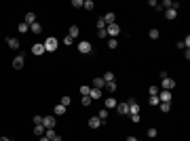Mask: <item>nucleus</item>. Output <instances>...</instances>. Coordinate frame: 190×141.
Segmentation results:
<instances>
[{"mask_svg": "<svg viewBox=\"0 0 190 141\" xmlns=\"http://www.w3.org/2000/svg\"><path fill=\"white\" fill-rule=\"evenodd\" d=\"M158 76H161V87H158L161 91H171V89H175V80H173V78H169V76H167V72H161Z\"/></svg>", "mask_w": 190, "mask_h": 141, "instance_id": "1", "label": "nucleus"}, {"mask_svg": "<svg viewBox=\"0 0 190 141\" xmlns=\"http://www.w3.org/2000/svg\"><path fill=\"white\" fill-rule=\"evenodd\" d=\"M42 47H45V53H53V51H57V47H59V40L53 38V36H49L47 40L42 42Z\"/></svg>", "mask_w": 190, "mask_h": 141, "instance_id": "2", "label": "nucleus"}, {"mask_svg": "<svg viewBox=\"0 0 190 141\" xmlns=\"http://www.w3.org/2000/svg\"><path fill=\"white\" fill-rule=\"evenodd\" d=\"M78 53H83V55L93 53V44H91L89 40H80V42H78Z\"/></svg>", "mask_w": 190, "mask_h": 141, "instance_id": "3", "label": "nucleus"}, {"mask_svg": "<svg viewBox=\"0 0 190 141\" xmlns=\"http://www.w3.org/2000/svg\"><path fill=\"white\" fill-rule=\"evenodd\" d=\"M106 32H108V38H116L120 34V28H118V23H110V25H106Z\"/></svg>", "mask_w": 190, "mask_h": 141, "instance_id": "4", "label": "nucleus"}, {"mask_svg": "<svg viewBox=\"0 0 190 141\" xmlns=\"http://www.w3.org/2000/svg\"><path fill=\"white\" fill-rule=\"evenodd\" d=\"M127 105H129V116H131V114H140V103H137L133 97L127 99Z\"/></svg>", "mask_w": 190, "mask_h": 141, "instance_id": "5", "label": "nucleus"}, {"mask_svg": "<svg viewBox=\"0 0 190 141\" xmlns=\"http://www.w3.org/2000/svg\"><path fill=\"white\" fill-rule=\"evenodd\" d=\"M55 124H57L55 116H42V126H45V129H53Z\"/></svg>", "mask_w": 190, "mask_h": 141, "instance_id": "6", "label": "nucleus"}, {"mask_svg": "<svg viewBox=\"0 0 190 141\" xmlns=\"http://www.w3.org/2000/svg\"><path fill=\"white\" fill-rule=\"evenodd\" d=\"M156 97H158L161 103H171V91H161Z\"/></svg>", "mask_w": 190, "mask_h": 141, "instance_id": "7", "label": "nucleus"}, {"mask_svg": "<svg viewBox=\"0 0 190 141\" xmlns=\"http://www.w3.org/2000/svg\"><path fill=\"white\" fill-rule=\"evenodd\" d=\"M116 105H118V101H116L114 97H106V99H103V107H106L108 112H110L112 107H116Z\"/></svg>", "mask_w": 190, "mask_h": 141, "instance_id": "8", "label": "nucleus"}, {"mask_svg": "<svg viewBox=\"0 0 190 141\" xmlns=\"http://www.w3.org/2000/svg\"><path fill=\"white\" fill-rule=\"evenodd\" d=\"M68 36L76 40V38L80 36V28H78V25H70V30H68Z\"/></svg>", "mask_w": 190, "mask_h": 141, "instance_id": "9", "label": "nucleus"}, {"mask_svg": "<svg viewBox=\"0 0 190 141\" xmlns=\"http://www.w3.org/2000/svg\"><path fill=\"white\" fill-rule=\"evenodd\" d=\"M23 63H25L23 55H17V57L13 59V67H15V70H21V67H23Z\"/></svg>", "mask_w": 190, "mask_h": 141, "instance_id": "10", "label": "nucleus"}, {"mask_svg": "<svg viewBox=\"0 0 190 141\" xmlns=\"http://www.w3.org/2000/svg\"><path fill=\"white\" fill-rule=\"evenodd\" d=\"M116 110H118V114H120V116H127V114H129V105H127V101L118 103V105H116Z\"/></svg>", "mask_w": 190, "mask_h": 141, "instance_id": "11", "label": "nucleus"}, {"mask_svg": "<svg viewBox=\"0 0 190 141\" xmlns=\"http://www.w3.org/2000/svg\"><path fill=\"white\" fill-rule=\"evenodd\" d=\"M32 53H34V55H45V47H42V42L32 44Z\"/></svg>", "mask_w": 190, "mask_h": 141, "instance_id": "12", "label": "nucleus"}, {"mask_svg": "<svg viewBox=\"0 0 190 141\" xmlns=\"http://www.w3.org/2000/svg\"><path fill=\"white\" fill-rule=\"evenodd\" d=\"M101 19L106 21V25H110V23H116V15H114V13H106Z\"/></svg>", "mask_w": 190, "mask_h": 141, "instance_id": "13", "label": "nucleus"}, {"mask_svg": "<svg viewBox=\"0 0 190 141\" xmlns=\"http://www.w3.org/2000/svg\"><path fill=\"white\" fill-rule=\"evenodd\" d=\"M103 84H106L103 78H101V76H95L93 78V87H91V89H103Z\"/></svg>", "mask_w": 190, "mask_h": 141, "instance_id": "14", "label": "nucleus"}, {"mask_svg": "<svg viewBox=\"0 0 190 141\" xmlns=\"http://www.w3.org/2000/svg\"><path fill=\"white\" fill-rule=\"evenodd\" d=\"M87 124H89L91 129H99V126H101V120H99L97 116H93V118H89V122H87Z\"/></svg>", "mask_w": 190, "mask_h": 141, "instance_id": "15", "label": "nucleus"}, {"mask_svg": "<svg viewBox=\"0 0 190 141\" xmlns=\"http://www.w3.org/2000/svg\"><path fill=\"white\" fill-rule=\"evenodd\" d=\"M53 114H55V116H63V114H66V105L57 103V105L53 107Z\"/></svg>", "mask_w": 190, "mask_h": 141, "instance_id": "16", "label": "nucleus"}, {"mask_svg": "<svg viewBox=\"0 0 190 141\" xmlns=\"http://www.w3.org/2000/svg\"><path fill=\"white\" fill-rule=\"evenodd\" d=\"M89 97H91V101H97V99H101V89H91Z\"/></svg>", "mask_w": 190, "mask_h": 141, "instance_id": "17", "label": "nucleus"}, {"mask_svg": "<svg viewBox=\"0 0 190 141\" xmlns=\"http://www.w3.org/2000/svg\"><path fill=\"white\" fill-rule=\"evenodd\" d=\"M6 44H8V48L17 51V48H19V40H17V38H6Z\"/></svg>", "mask_w": 190, "mask_h": 141, "instance_id": "18", "label": "nucleus"}, {"mask_svg": "<svg viewBox=\"0 0 190 141\" xmlns=\"http://www.w3.org/2000/svg\"><path fill=\"white\" fill-rule=\"evenodd\" d=\"M97 118H99V120H101V124H103V122L108 120V110H106V107H101V110L97 112Z\"/></svg>", "mask_w": 190, "mask_h": 141, "instance_id": "19", "label": "nucleus"}, {"mask_svg": "<svg viewBox=\"0 0 190 141\" xmlns=\"http://www.w3.org/2000/svg\"><path fill=\"white\" fill-rule=\"evenodd\" d=\"M165 17H167L169 21H173V19L178 17V11H173V8H167V11H165Z\"/></svg>", "mask_w": 190, "mask_h": 141, "instance_id": "20", "label": "nucleus"}, {"mask_svg": "<svg viewBox=\"0 0 190 141\" xmlns=\"http://www.w3.org/2000/svg\"><path fill=\"white\" fill-rule=\"evenodd\" d=\"M148 36H150V40H158V38H161V32H158L156 28H152V30L148 32Z\"/></svg>", "mask_w": 190, "mask_h": 141, "instance_id": "21", "label": "nucleus"}, {"mask_svg": "<svg viewBox=\"0 0 190 141\" xmlns=\"http://www.w3.org/2000/svg\"><path fill=\"white\" fill-rule=\"evenodd\" d=\"M25 23H28V25L36 23V15H34V13H25Z\"/></svg>", "mask_w": 190, "mask_h": 141, "instance_id": "22", "label": "nucleus"}, {"mask_svg": "<svg viewBox=\"0 0 190 141\" xmlns=\"http://www.w3.org/2000/svg\"><path fill=\"white\" fill-rule=\"evenodd\" d=\"M45 131H47V129H45L42 124H34V133H36L38 137H42V135H45Z\"/></svg>", "mask_w": 190, "mask_h": 141, "instance_id": "23", "label": "nucleus"}, {"mask_svg": "<svg viewBox=\"0 0 190 141\" xmlns=\"http://www.w3.org/2000/svg\"><path fill=\"white\" fill-rule=\"evenodd\" d=\"M30 32H34V34H40V32H42V25H40V23H32V25H30Z\"/></svg>", "mask_w": 190, "mask_h": 141, "instance_id": "24", "label": "nucleus"}, {"mask_svg": "<svg viewBox=\"0 0 190 141\" xmlns=\"http://www.w3.org/2000/svg\"><path fill=\"white\" fill-rule=\"evenodd\" d=\"M17 30H19L21 34H25V32H30V25H28V23L23 21V23H19V25H17Z\"/></svg>", "mask_w": 190, "mask_h": 141, "instance_id": "25", "label": "nucleus"}, {"mask_svg": "<svg viewBox=\"0 0 190 141\" xmlns=\"http://www.w3.org/2000/svg\"><path fill=\"white\" fill-rule=\"evenodd\" d=\"M103 82H114V74L112 72H106L103 74Z\"/></svg>", "mask_w": 190, "mask_h": 141, "instance_id": "26", "label": "nucleus"}, {"mask_svg": "<svg viewBox=\"0 0 190 141\" xmlns=\"http://www.w3.org/2000/svg\"><path fill=\"white\" fill-rule=\"evenodd\" d=\"M118 47V40L116 38H108V48H116Z\"/></svg>", "mask_w": 190, "mask_h": 141, "instance_id": "27", "label": "nucleus"}, {"mask_svg": "<svg viewBox=\"0 0 190 141\" xmlns=\"http://www.w3.org/2000/svg\"><path fill=\"white\" fill-rule=\"evenodd\" d=\"M45 137H47V139L51 141L53 137H57V135H55V131H53V129H47V131H45Z\"/></svg>", "mask_w": 190, "mask_h": 141, "instance_id": "28", "label": "nucleus"}, {"mask_svg": "<svg viewBox=\"0 0 190 141\" xmlns=\"http://www.w3.org/2000/svg\"><path fill=\"white\" fill-rule=\"evenodd\" d=\"M61 42H63V44H66V47H72V44H74V38H70V36H68V34H66V38H63V40H61Z\"/></svg>", "mask_w": 190, "mask_h": 141, "instance_id": "29", "label": "nucleus"}, {"mask_svg": "<svg viewBox=\"0 0 190 141\" xmlns=\"http://www.w3.org/2000/svg\"><path fill=\"white\" fill-rule=\"evenodd\" d=\"M103 87H106V89H108L110 93H114V91H116V82H106Z\"/></svg>", "mask_w": 190, "mask_h": 141, "instance_id": "30", "label": "nucleus"}, {"mask_svg": "<svg viewBox=\"0 0 190 141\" xmlns=\"http://www.w3.org/2000/svg\"><path fill=\"white\" fill-rule=\"evenodd\" d=\"M158 107H161V112H165V114H167V112L171 110V103H158Z\"/></svg>", "mask_w": 190, "mask_h": 141, "instance_id": "31", "label": "nucleus"}, {"mask_svg": "<svg viewBox=\"0 0 190 141\" xmlns=\"http://www.w3.org/2000/svg\"><path fill=\"white\" fill-rule=\"evenodd\" d=\"M89 93H91V87H87V84H83V87H80V95L85 97V95H89Z\"/></svg>", "mask_w": 190, "mask_h": 141, "instance_id": "32", "label": "nucleus"}, {"mask_svg": "<svg viewBox=\"0 0 190 141\" xmlns=\"http://www.w3.org/2000/svg\"><path fill=\"white\" fill-rule=\"evenodd\" d=\"M70 103H72V99H70L68 95H63V97H61V105H66V107H68Z\"/></svg>", "mask_w": 190, "mask_h": 141, "instance_id": "33", "label": "nucleus"}, {"mask_svg": "<svg viewBox=\"0 0 190 141\" xmlns=\"http://www.w3.org/2000/svg\"><path fill=\"white\" fill-rule=\"evenodd\" d=\"M156 135H158V131H156L154 126H152V129H148V137H150V139H154Z\"/></svg>", "mask_w": 190, "mask_h": 141, "instance_id": "34", "label": "nucleus"}, {"mask_svg": "<svg viewBox=\"0 0 190 141\" xmlns=\"http://www.w3.org/2000/svg\"><path fill=\"white\" fill-rule=\"evenodd\" d=\"M83 6H85L87 11H91V8H93L95 4H93V0H85V2H83Z\"/></svg>", "mask_w": 190, "mask_h": 141, "instance_id": "35", "label": "nucleus"}, {"mask_svg": "<svg viewBox=\"0 0 190 141\" xmlns=\"http://www.w3.org/2000/svg\"><path fill=\"white\" fill-rule=\"evenodd\" d=\"M97 38H108V32H106V28H103V30H97Z\"/></svg>", "mask_w": 190, "mask_h": 141, "instance_id": "36", "label": "nucleus"}, {"mask_svg": "<svg viewBox=\"0 0 190 141\" xmlns=\"http://www.w3.org/2000/svg\"><path fill=\"white\" fill-rule=\"evenodd\" d=\"M161 101H158V97L156 95H150V105H158Z\"/></svg>", "mask_w": 190, "mask_h": 141, "instance_id": "37", "label": "nucleus"}, {"mask_svg": "<svg viewBox=\"0 0 190 141\" xmlns=\"http://www.w3.org/2000/svg\"><path fill=\"white\" fill-rule=\"evenodd\" d=\"M103 28H106V21L99 17V19H97V30H103Z\"/></svg>", "mask_w": 190, "mask_h": 141, "instance_id": "38", "label": "nucleus"}, {"mask_svg": "<svg viewBox=\"0 0 190 141\" xmlns=\"http://www.w3.org/2000/svg\"><path fill=\"white\" fill-rule=\"evenodd\" d=\"M83 105H85V107H87V105H91V97H89V95H85V97H83Z\"/></svg>", "mask_w": 190, "mask_h": 141, "instance_id": "39", "label": "nucleus"}, {"mask_svg": "<svg viewBox=\"0 0 190 141\" xmlns=\"http://www.w3.org/2000/svg\"><path fill=\"white\" fill-rule=\"evenodd\" d=\"M161 93V89H158V87H154V84H152V87H150V95H158Z\"/></svg>", "mask_w": 190, "mask_h": 141, "instance_id": "40", "label": "nucleus"}, {"mask_svg": "<svg viewBox=\"0 0 190 141\" xmlns=\"http://www.w3.org/2000/svg\"><path fill=\"white\" fill-rule=\"evenodd\" d=\"M131 122L137 124V122H140V114H131Z\"/></svg>", "mask_w": 190, "mask_h": 141, "instance_id": "41", "label": "nucleus"}, {"mask_svg": "<svg viewBox=\"0 0 190 141\" xmlns=\"http://www.w3.org/2000/svg\"><path fill=\"white\" fill-rule=\"evenodd\" d=\"M72 6H76V8H80V6H83V0H72Z\"/></svg>", "mask_w": 190, "mask_h": 141, "instance_id": "42", "label": "nucleus"}, {"mask_svg": "<svg viewBox=\"0 0 190 141\" xmlns=\"http://www.w3.org/2000/svg\"><path fill=\"white\" fill-rule=\"evenodd\" d=\"M34 124H42V116H34Z\"/></svg>", "mask_w": 190, "mask_h": 141, "instance_id": "43", "label": "nucleus"}, {"mask_svg": "<svg viewBox=\"0 0 190 141\" xmlns=\"http://www.w3.org/2000/svg\"><path fill=\"white\" fill-rule=\"evenodd\" d=\"M127 141H140V139H137V137H133V135H129V137H127Z\"/></svg>", "mask_w": 190, "mask_h": 141, "instance_id": "44", "label": "nucleus"}, {"mask_svg": "<svg viewBox=\"0 0 190 141\" xmlns=\"http://www.w3.org/2000/svg\"><path fill=\"white\" fill-rule=\"evenodd\" d=\"M51 141H61V137H59V135H57V137H53V139Z\"/></svg>", "mask_w": 190, "mask_h": 141, "instance_id": "45", "label": "nucleus"}, {"mask_svg": "<svg viewBox=\"0 0 190 141\" xmlns=\"http://www.w3.org/2000/svg\"><path fill=\"white\" fill-rule=\"evenodd\" d=\"M0 141H11V139L8 137H0Z\"/></svg>", "mask_w": 190, "mask_h": 141, "instance_id": "46", "label": "nucleus"}, {"mask_svg": "<svg viewBox=\"0 0 190 141\" xmlns=\"http://www.w3.org/2000/svg\"><path fill=\"white\" fill-rule=\"evenodd\" d=\"M38 141H49V139H47V137H45V135H42V137H40V139H38Z\"/></svg>", "mask_w": 190, "mask_h": 141, "instance_id": "47", "label": "nucleus"}]
</instances>
